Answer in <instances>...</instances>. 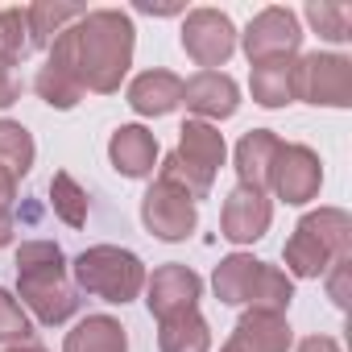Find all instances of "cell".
<instances>
[{
	"mask_svg": "<svg viewBox=\"0 0 352 352\" xmlns=\"http://www.w3.org/2000/svg\"><path fill=\"white\" fill-rule=\"evenodd\" d=\"M133 46H137V30L133 17L120 9H91L50 42V50H58L75 67L83 91L96 96L120 91V79L133 67Z\"/></svg>",
	"mask_w": 352,
	"mask_h": 352,
	"instance_id": "cell-1",
	"label": "cell"
},
{
	"mask_svg": "<svg viewBox=\"0 0 352 352\" xmlns=\"http://www.w3.org/2000/svg\"><path fill=\"white\" fill-rule=\"evenodd\" d=\"M17 298L46 327H58L79 311V290L54 241H25L17 249Z\"/></svg>",
	"mask_w": 352,
	"mask_h": 352,
	"instance_id": "cell-2",
	"label": "cell"
},
{
	"mask_svg": "<svg viewBox=\"0 0 352 352\" xmlns=\"http://www.w3.org/2000/svg\"><path fill=\"white\" fill-rule=\"evenodd\" d=\"M282 257L294 278H323L340 257H352V216L344 208L307 212L294 224Z\"/></svg>",
	"mask_w": 352,
	"mask_h": 352,
	"instance_id": "cell-3",
	"label": "cell"
},
{
	"mask_svg": "<svg viewBox=\"0 0 352 352\" xmlns=\"http://www.w3.org/2000/svg\"><path fill=\"white\" fill-rule=\"evenodd\" d=\"M212 290L228 307L274 311V315H286L290 311V298H294V282L278 265L257 261L253 253H228L216 265V274H212Z\"/></svg>",
	"mask_w": 352,
	"mask_h": 352,
	"instance_id": "cell-4",
	"label": "cell"
},
{
	"mask_svg": "<svg viewBox=\"0 0 352 352\" xmlns=\"http://www.w3.org/2000/svg\"><path fill=\"white\" fill-rule=\"evenodd\" d=\"M224 133L208 120H187L179 129V145H174V153H166V162L157 166V179L183 187L195 204L212 195L216 187V174L224 166Z\"/></svg>",
	"mask_w": 352,
	"mask_h": 352,
	"instance_id": "cell-5",
	"label": "cell"
},
{
	"mask_svg": "<svg viewBox=\"0 0 352 352\" xmlns=\"http://www.w3.org/2000/svg\"><path fill=\"white\" fill-rule=\"evenodd\" d=\"M71 278L79 290H87L91 298H104V302H133L141 290H145V261L133 253V249H120V245H91L75 257L71 265Z\"/></svg>",
	"mask_w": 352,
	"mask_h": 352,
	"instance_id": "cell-6",
	"label": "cell"
},
{
	"mask_svg": "<svg viewBox=\"0 0 352 352\" xmlns=\"http://www.w3.org/2000/svg\"><path fill=\"white\" fill-rule=\"evenodd\" d=\"M294 100L323 104V108H348L352 104V63L344 54L311 50L294 58Z\"/></svg>",
	"mask_w": 352,
	"mask_h": 352,
	"instance_id": "cell-7",
	"label": "cell"
},
{
	"mask_svg": "<svg viewBox=\"0 0 352 352\" xmlns=\"http://www.w3.org/2000/svg\"><path fill=\"white\" fill-rule=\"evenodd\" d=\"M141 224L157 236V241H187L199 224V208L195 199L183 191V187H174L166 179H153V187L141 195Z\"/></svg>",
	"mask_w": 352,
	"mask_h": 352,
	"instance_id": "cell-8",
	"label": "cell"
},
{
	"mask_svg": "<svg viewBox=\"0 0 352 352\" xmlns=\"http://www.w3.org/2000/svg\"><path fill=\"white\" fill-rule=\"evenodd\" d=\"M323 187V162L311 145H294V141H282L278 145V157L270 166V187L282 204H311Z\"/></svg>",
	"mask_w": 352,
	"mask_h": 352,
	"instance_id": "cell-9",
	"label": "cell"
},
{
	"mask_svg": "<svg viewBox=\"0 0 352 352\" xmlns=\"http://www.w3.org/2000/svg\"><path fill=\"white\" fill-rule=\"evenodd\" d=\"M241 46L249 54V63H278V58H298V46H302V25L290 9H261L249 30L241 34Z\"/></svg>",
	"mask_w": 352,
	"mask_h": 352,
	"instance_id": "cell-10",
	"label": "cell"
},
{
	"mask_svg": "<svg viewBox=\"0 0 352 352\" xmlns=\"http://www.w3.org/2000/svg\"><path fill=\"white\" fill-rule=\"evenodd\" d=\"M183 50L204 71H216L236 50V25L220 9H191L187 21H183Z\"/></svg>",
	"mask_w": 352,
	"mask_h": 352,
	"instance_id": "cell-11",
	"label": "cell"
},
{
	"mask_svg": "<svg viewBox=\"0 0 352 352\" xmlns=\"http://www.w3.org/2000/svg\"><path fill=\"white\" fill-rule=\"evenodd\" d=\"M199 294H204L199 274L191 265H179V261H174V265H157L153 278H145V307H149V315L157 323L170 319V315L195 311Z\"/></svg>",
	"mask_w": 352,
	"mask_h": 352,
	"instance_id": "cell-12",
	"label": "cell"
},
{
	"mask_svg": "<svg viewBox=\"0 0 352 352\" xmlns=\"http://www.w3.org/2000/svg\"><path fill=\"white\" fill-rule=\"evenodd\" d=\"M270 220H274L270 195L236 183V191L224 199V212H220V236L232 245H253L270 232Z\"/></svg>",
	"mask_w": 352,
	"mask_h": 352,
	"instance_id": "cell-13",
	"label": "cell"
},
{
	"mask_svg": "<svg viewBox=\"0 0 352 352\" xmlns=\"http://www.w3.org/2000/svg\"><path fill=\"white\" fill-rule=\"evenodd\" d=\"M183 104L187 112H195V120H228L241 108V87L224 71H199L183 83Z\"/></svg>",
	"mask_w": 352,
	"mask_h": 352,
	"instance_id": "cell-14",
	"label": "cell"
},
{
	"mask_svg": "<svg viewBox=\"0 0 352 352\" xmlns=\"http://www.w3.org/2000/svg\"><path fill=\"white\" fill-rule=\"evenodd\" d=\"M290 344H294V331H290L286 315L245 311L220 352H290Z\"/></svg>",
	"mask_w": 352,
	"mask_h": 352,
	"instance_id": "cell-15",
	"label": "cell"
},
{
	"mask_svg": "<svg viewBox=\"0 0 352 352\" xmlns=\"http://www.w3.org/2000/svg\"><path fill=\"white\" fill-rule=\"evenodd\" d=\"M108 162L124 179H149L157 166V137L145 124H120L108 137Z\"/></svg>",
	"mask_w": 352,
	"mask_h": 352,
	"instance_id": "cell-16",
	"label": "cell"
},
{
	"mask_svg": "<svg viewBox=\"0 0 352 352\" xmlns=\"http://www.w3.org/2000/svg\"><path fill=\"white\" fill-rule=\"evenodd\" d=\"M183 104V79L174 71H141L129 83V108L137 116H170Z\"/></svg>",
	"mask_w": 352,
	"mask_h": 352,
	"instance_id": "cell-17",
	"label": "cell"
},
{
	"mask_svg": "<svg viewBox=\"0 0 352 352\" xmlns=\"http://www.w3.org/2000/svg\"><path fill=\"white\" fill-rule=\"evenodd\" d=\"M278 145H282V137L274 129H249L236 141V179H241V187H253V191L270 187V166L278 157Z\"/></svg>",
	"mask_w": 352,
	"mask_h": 352,
	"instance_id": "cell-18",
	"label": "cell"
},
{
	"mask_svg": "<svg viewBox=\"0 0 352 352\" xmlns=\"http://www.w3.org/2000/svg\"><path fill=\"white\" fill-rule=\"evenodd\" d=\"M63 352H129V336H124L120 319H112V315H87V319H79L67 331Z\"/></svg>",
	"mask_w": 352,
	"mask_h": 352,
	"instance_id": "cell-19",
	"label": "cell"
},
{
	"mask_svg": "<svg viewBox=\"0 0 352 352\" xmlns=\"http://www.w3.org/2000/svg\"><path fill=\"white\" fill-rule=\"evenodd\" d=\"M34 87H38V96H42L50 108H58V112L75 108V104L87 96V91H83V83H79V75H75V67H71L58 50H50V58H46V67L38 71Z\"/></svg>",
	"mask_w": 352,
	"mask_h": 352,
	"instance_id": "cell-20",
	"label": "cell"
},
{
	"mask_svg": "<svg viewBox=\"0 0 352 352\" xmlns=\"http://www.w3.org/2000/svg\"><path fill=\"white\" fill-rule=\"evenodd\" d=\"M208 348H212V327L199 315V307L157 323V352H208Z\"/></svg>",
	"mask_w": 352,
	"mask_h": 352,
	"instance_id": "cell-21",
	"label": "cell"
},
{
	"mask_svg": "<svg viewBox=\"0 0 352 352\" xmlns=\"http://www.w3.org/2000/svg\"><path fill=\"white\" fill-rule=\"evenodd\" d=\"M249 91L261 108H286L294 104V58L257 63L249 75Z\"/></svg>",
	"mask_w": 352,
	"mask_h": 352,
	"instance_id": "cell-22",
	"label": "cell"
},
{
	"mask_svg": "<svg viewBox=\"0 0 352 352\" xmlns=\"http://www.w3.org/2000/svg\"><path fill=\"white\" fill-rule=\"evenodd\" d=\"M83 13H87V9H79V5H50V0H38V5H30V9H25L30 46H34V50H50V42H54L67 25H75Z\"/></svg>",
	"mask_w": 352,
	"mask_h": 352,
	"instance_id": "cell-23",
	"label": "cell"
},
{
	"mask_svg": "<svg viewBox=\"0 0 352 352\" xmlns=\"http://www.w3.org/2000/svg\"><path fill=\"white\" fill-rule=\"evenodd\" d=\"M34 157H38V149H34L30 129L17 120H0V170H9L13 179H25L34 170Z\"/></svg>",
	"mask_w": 352,
	"mask_h": 352,
	"instance_id": "cell-24",
	"label": "cell"
},
{
	"mask_svg": "<svg viewBox=\"0 0 352 352\" xmlns=\"http://www.w3.org/2000/svg\"><path fill=\"white\" fill-rule=\"evenodd\" d=\"M50 208H54V216H58L63 224H71V228H83V224H87V191L71 179L67 170H58L54 179H50Z\"/></svg>",
	"mask_w": 352,
	"mask_h": 352,
	"instance_id": "cell-25",
	"label": "cell"
},
{
	"mask_svg": "<svg viewBox=\"0 0 352 352\" xmlns=\"http://www.w3.org/2000/svg\"><path fill=\"white\" fill-rule=\"evenodd\" d=\"M30 50H34V46H30L25 9H0V63H5V67H17Z\"/></svg>",
	"mask_w": 352,
	"mask_h": 352,
	"instance_id": "cell-26",
	"label": "cell"
},
{
	"mask_svg": "<svg viewBox=\"0 0 352 352\" xmlns=\"http://www.w3.org/2000/svg\"><path fill=\"white\" fill-rule=\"evenodd\" d=\"M307 21L327 42H348L352 38V9L336 5V0H311V5H307Z\"/></svg>",
	"mask_w": 352,
	"mask_h": 352,
	"instance_id": "cell-27",
	"label": "cell"
},
{
	"mask_svg": "<svg viewBox=\"0 0 352 352\" xmlns=\"http://www.w3.org/2000/svg\"><path fill=\"white\" fill-rule=\"evenodd\" d=\"M34 340V319L25 315V307L0 286V348H13V344H30Z\"/></svg>",
	"mask_w": 352,
	"mask_h": 352,
	"instance_id": "cell-28",
	"label": "cell"
},
{
	"mask_svg": "<svg viewBox=\"0 0 352 352\" xmlns=\"http://www.w3.org/2000/svg\"><path fill=\"white\" fill-rule=\"evenodd\" d=\"M348 270H352V257H340L331 270H327V294H331V302L344 311L348 307Z\"/></svg>",
	"mask_w": 352,
	"mask_h": 352,
	"instance_id": "cell-29",
	"label": "cell"
},
{
	"mask_svg": "<svg viewBox=\"0 0 352 352\" xmlns=\"http://www.w3.org/2000/svg\"><path fill=\"white\" fill-rule=\"evenodd\" d=\"M21 100V79L13 75V67L0 63V108H13Z\"/></svg>",
	"mask_w": 352,
	"mask_h": 352,
	"instance_id": "cell-30",
	"label": "cell"
},
{
	"mask_svg": "<svg viewBox=\"0 0 352 352\" xmlns=\"http://www.w3.org/2000/svg\"><path fill=\"white\" fill-rule=\"evenodd\" d=\"M13 199H17V179L9 170H0V212H13Z\"/></svg>",
	"mask_w": 352,
	"mask_h": 352,
	"instance_id": "cell-31",
	"label": "cell"
},
{
	"mask_svg": "<svg viewBox=\"0 0 352 352\" xmlns=\"http://www.w3.org/2000/svg\"><path fill=\"white\" fill-rule=\"evenodd\" d=\"M298 352H340V344H336L331 336H307V340L298 344Z\"/></svg>",
	"mask_w": 352,
	"mask_h": 352,
	"instance_id": "cell-32",
	"label": "cell"
},
{
	"mask_svg": "<svg viewBox=\"0 0 352 352\" xmlns=\"http://www.w3.org/2000/svg\"><path fill=\"white\" fill-rule=\"evenodd\" d=\"M13 232H17V224H13V212H0V249H5V245L13 241Z\"/></svg>",
	"mask_w": 352,
	"mask_h": 352,
	"instance_id": "cell-33",
	"label": "cell"
},
{
	"mask_svg": "<svg viewBox=\"0 0 352 352\" xmlns=\"http://www.w3.org/2000/svg\"><path fill=\"white\" fill-rule=\"evenodd\" d=\"M5 352H46V348H42V344H34V340H30V344H13V348H5Z\"/></svg>",
	"mask_w": 352,
	"mask_h": 352,
	"instance_id": "cell-34",
	"label": "cell"
}]
</instances>
